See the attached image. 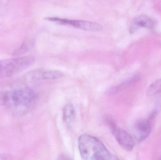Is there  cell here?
<instances>
[{
  "mask_svg": "<svg viewBox=\"0 0 161 160\" xmlns=\"http://www.w3.org/2000/svg\"><path fill=\"white\" fill-rule=\"evenodd\" d=\"M78 144L82 160H120L112 154L101 141L92 135H80Z\"/></svg>",
  "mask_w": 161,
  "mask_h": 160,
  "instance_id": "1",
  "label": "cell"
},
{
  "mask_svg": "<svg viewBox=\"0 0 161 160\" xmlns=\"http://www.w3.org/2000/svg\"><path fill=\"white\" fill-rule=\"evenodd\" d=\"M36 96L31 88H19L5 92L4 106L17 114H24L30 111L36 103Z\"/></svg>",
  "mask_w": 161,
  "mask_h": 160,
  "instance_id": "2",
  "label": "cell"
},
{
  "mask_svg": "<svg viewBox=\"0 0 161 160\" xmlns=\"http://www.w3.org/2000/svg\"><path fill=\"white\" fill-rule=\"evenodd\" d=\"M35 57L28 56L0 60V78L10 77L31 66Z\"/></svg>",
  "mask_w": 161,
  "mask_h": 160,
  "instance_id": "3",
  "label": "cell"
},
{
  "mask_svg": "<svg viewBox=\"0 0 161 160\" xmlns=\"http://www.w3.org/2000/svg\"><path fill=\"white\" fill-rule=\"evenodd\" d=\"M46 19L58 24L71 26L84 31L96 32L101 31L103 29L102 25L99 23L89 21L69 19L57 17H49L46 18Z\"/></svg>",
  "mask_w": 161,
  "mask_h": 160,
  "instance_id": "4",
  "label": "cell"
},
{
  "mask_svg": "<svg viewBox=\"0 0 161 160\" xmlns=\"http://www.w3.org/2000/svg\"><path fill=\"white\" fill-rule=\"evenodd\" d=\"M108 123L115 140L121 147L127 151H132L135 145V141L132 136L117 126L113 120L109 119Z\"/></svg>",
  "mask_w": 161,
  "mask_h": 160,
  "instance_id": "5",
  "label": "cell"
},
{
  "mask_svg": "<svg viewBox=\"0 0 161 160\" xmlns=\"http://www.w3.org/2000/svg\"><path fill=\"white\" fill-rule=\"evenodd\" d=\"M155 114L145 119H140L135 122L133 126V134L138 142H143L147 139L152 129V121L155 117Z\"/></svg>",
  "mask_w": 161,
  "mask_h": 160,
  "instance_id": "6",
  "label": "cell"
},
{
  "mask_svg": "<svg viewBox=\"0 0 161 160\" xmlns=\"http://www.w3.org/2000/svg\"><path fill=\"white\" fill-rule=\"evenodd\" d=\"M63 73L59 70L38 69L30 71L24 77L26 82H34L41 80H54L63 77Z\"/></svg>",
  "mask_w": 161,
  "mask_h": 160,
  "instance_id": "7",
  "label": "cell"
},
{
  "mask_svg": "<svg viewBox=\"0 0 161 160\" xmlns=\"http://www.w3.org/2000/svg\"><path fill=\"white\" fill-rule=\"evenodd\" d=\"M156 23L153 19L145 15H141L134 19L130 26V33H133L141 28L152 29L154 28Z\"/></svg>",
  "mask_w": 161,
  "mask_h": 160,
  "instance_id": "8",
  "label": "cell"
},
{
  "mask_svg": "<svg viewBox=\"0 0 161 160\" xmlns=\"http://www.w3.org/2000/svg\"><path fill=\"white\" fill-rule=\"evenodd\" d=\"M76 113L73 105L70 103L67 104L63 110V120L68 126H72L75 120Z\"/></svg>",
  "mask_w": 161,
  "mask_h": 160,
  "instance_id": "9",
  "label": "cell"
},
{
  "mask_svg": "<svg viewBox=\"0 0 161 160\" xmlns=\"http://www.w3.org/2000/svg\"><path fill=\"white\" fill-rule=\"evenodd\" d=\"M161 93V79L152 83L147 89L148 96H153Z\"/></svg>",
  "mask_w": 161,
  "mask_h": 160,
  "instance_id": "10",
  "label": "cell"
},
{
  "mask_svg": "<svg viewBox=\"0 0 161 160\" xmlns=\"http://www.w3.org/2000/svg\"><path fill=\"white\" fill-rule=\"evenodd\" d=\"M12 156L7 153H0V160H11Z\"/></svg>",
  "mask_w": 161,
  "mask_h": 160,
  "instance_id": "11",
  "label": "cell"
},
{
  "mask_svg": "<svg viewBox=\"0 0 161 160\" xmlns=\"http://www.w3.org/2000/svg\"><path fill=\"white\" fill-rule=\"evenodd\" d=\"M5 92H0V106L4 105Z\"/></svg>",
  "mask_w": 161,
  "mask_h": 160,
  "instance_id": "12",
  "label": "cell"
}]
</instances>
